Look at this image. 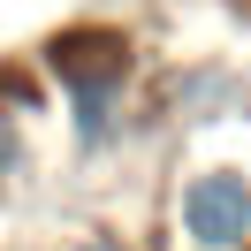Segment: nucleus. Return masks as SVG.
Here are the masks:
<instances>
[{
    "label": "nucleus",
    "mask_w": 251,
    "mask_h": 251,
    "mask_svg": "<svg viewBox=\"0 0 251 251\" xmlns=\"http://www.w3.org/2000/svg\"><path fill=\"white\" fill-rule=\"evenodd\" d=\"M53 69H61L69 92H76V129L84 137H107L114 129V99H122V76H129L122 46H114V38H61V46H53Z\"/></svg>",
    "instance_id": "1"
},
{
    "label": "nucleus",
    "mask_w": 251,
    "mask_h": 251,
    "mask_svg": "<svg viewBox=\"0 0 251 251\" xmlns=\"http://www.w3.org/2000/svg\"><path fill=\"white\" fill-rule=\"evenodd\" d=\"M183 236L198 251H236L251 236V183L236 168H205L183 190Z\"/></svg>",
    "instance_id": "2"
},
{
    "label": "nucleus",
    "mask_w": 251,
    "mask_h": 251,
    "mask_svg": "<svg viewBox=\"0 0 251 251\" xmlns=\"http://www.w3.org/2000/svg\"><path fill=\"white\" fill-rule=\"evenodd\" d=\"M84 251H122V244H84Z\"/></svg>",
    "instance_id": "3"
}]
</instances>
